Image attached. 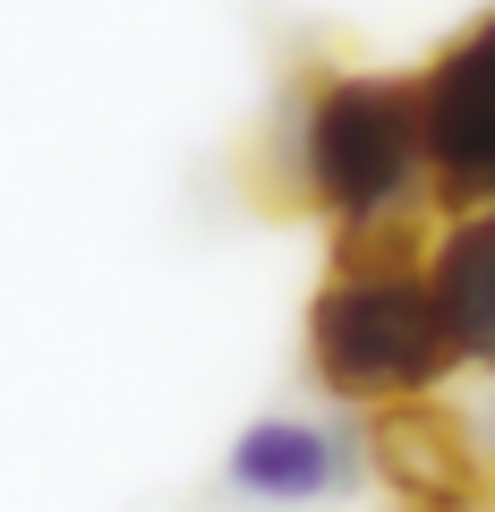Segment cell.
Here are the masks:
<instances>
[{
    "label": "cell",
    "instance_id": "cell-1",
    "mask_svg": "<svg viewBox=\"0 0 495 512\" xmlns=\"http://www.w3.org/2000/svg\"><path fill=\"white\" fill-rule=\"evenodd\" d=\"M308 367L325 393L367 402V410L427 402L453 376V350L436 333L419 248H410L402 222L393 231H342L333 282L316 291V316H308Z\"/></svg>",
    "mask_w": 495,
    "mask_h": 512
},
{
    "label": "cell",
    "instance_id": "cell-2",
    "mask_svg": "<svg viewBox=\"0 0 495 512\" xmlns=\"http://www.w3.org/2000/svg\"><path fill=\"white\" fill-rule=\"evenodd\" d=\"M291 205H316L342 231H393L427 197V137L410 77H325L291 120Z\"/></svg>",
    "mask_w": 495,
    "mask_h": 512
},
{
    "label": "cell",
    "instance_id": "cell-3",
    "mask_svg": "<svg viewBox=\"0 0 495 512\" xmlns=\"http://www.w3.org/2000/svg\"><path fill=\"white\" fill-rule=\"evenodd\" d=\"M419 137H427V188L461 214L495 205V9L453 35L419 77Z\"/></svg>",
    "mask_w": 495,
    "mask_h": 512
},
{
    "label": "cell",
    "instance_id": "cell-4",
    "mask_svg": "<svg viewBox=\"0 0 495 512\" xmlns=\"http://www.w3.org/2000/svg\"><path fill=\"white\" fill-rule=\"evenodd\" d=\"M367 470V444L350 427H316V419H257L231 444L222 478L257 504H316V495H350Z\"/></svg>",
    "mask_w": 495,
    "mask_h": 512
},
{
    "label": "cell",
    "instance_id": "cell-5",
    "mask_svg": "<svg viewBox=\"0 0 495 512\" xmlns=\"http://www.w3.org/2000/svg\"><path fill=\"white\" fill-rule=\"evenodd\" d=\"M367 461L393 478V495L410 512H478L487 504V470H478L470 436L427 402H393L367 427Z\"/></svg>",
    "mask_w": 495,
    "mask_h": 512
},
{
    "label": "cell",
    "instance_id": "cell-6",
    "mask_svg": "<svg viewBox=\"0 0 495 512\" xmlns=\"http://www.w3.org/2000/svg\"><path fill=\"white\" fill-rule=\"evenodd\" d=\"M419 282L453 367H495V205L444 222V239L419 256Z\"/></svg>",
    "mask_w": 495,
    "mask_h": 512
}]
</instances>
